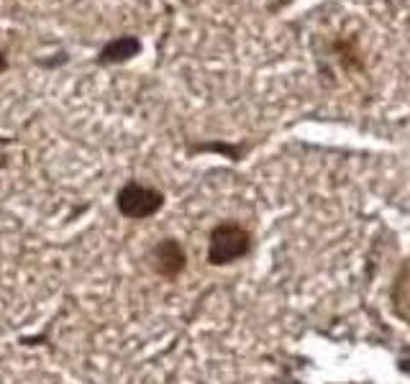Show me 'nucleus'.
Returning a JSON list of instances; mask_svg holds the SVG:
<instances>
[{
  "mask_svg": "<svg viewBox=\"0 0 410 384\" xmlns=\"http://www.w3.org/2000/svg\"><path fill=\"white\" fill-rule=\"evenodd\" d=\"M116 205H118V213L128 221H144V218H151L164 205V195L154 187L128 182L116 195Z\"/></svg>",
  "mask_w": 410,
  "mask_h": 384,
  "instance_id": "1",
  "label": "nucleus"
},
{
  "mask_svg": "<svg viewBox=\"0 0 410 384\" xmlns=\"http://www.w3.org/2000/svg\"><path fill=\"white\" fill-rule=\"evenodd\" d=\"M249 252V233L236 223H221L210 233L208 261L216 266L231 264Z\"/></svg>",
  "mask_w": 410,
  "mask_h": 384,
  "instance_id": "2",
  "label": "nucleus"
},
{
  "mask_svg": "<svg viewBox=\"0 0 410 384\" xmlns=\"http://www.w3.org/2000/svg\"><path fill=\"white\" fill-rule=\"evenodd\" d=\"M185 249L175 241V238H164L154 246V269H157L162 277L172 280V277H177L182 269H185Z\"/></svg>",
  "mask_w": 410,
  "mask_h": 384,
  "instance_id": "3",
  "label": "nucleus"
},
{
  "mask_svg": "<svg viewBox=\"0 0 410 384\" xmlns=\"http://www.w3.org/2000/svg\"><path fill=\"white\" fill-rule=\"evenodd\" d=\"M139 52H142V41H139V39L136 36H118L103 46L100 62H103V64H123V62L134 60Z\"/></svg>",
  "mask_w": 410,
  "mask_h": 384,
  "instance_id": "4",
  "label": "nucleus"
},
{
  "mask_svg": "<svg viewBox=\"0 0 410 384\" xmlns=\"http://www.w3.org/2000/svg\"><path fill=\"white\" fill-rule=\"evenodd\" d=\"M6 67H8V60H6V54L0 52V72H6Z\"/></svg>",
  "mask_w": 410,
  "mask_h": 384,
  "instance_id": "5",
  "label": "nucleus"
},
{
  "mask_svg": "<svg viewBox=\"0 0 410 384\" xmlns=\"http://www.w3.org/2000/svg\"><path fill=\"white\" fill-rule=\"evenodd\" d=\"M403 369H405V371H410V359H408V362H403Z\"/></svg>",
  "mask_w": 410,
  "mask_h": 384,
  "instance_id": "6",
  "label": "nucleus"
}]
</instances>
